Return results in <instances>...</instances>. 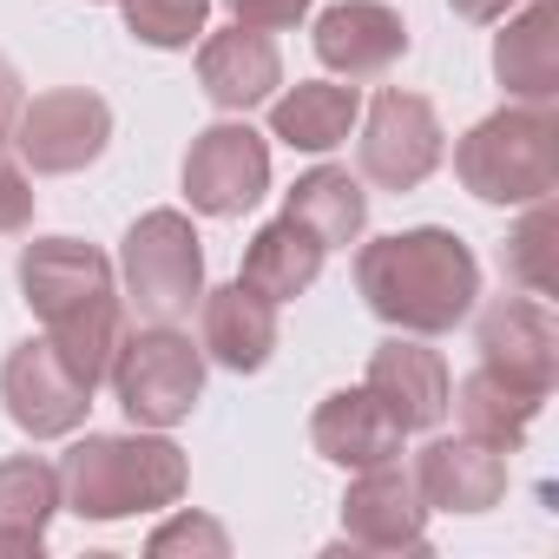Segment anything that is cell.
<instances>
[{
	"mask_svg": "<svg viewBox=\"0 0 559 559\" xmlns=\"http://www.w3.org/2000/svg\"><path fill=\"white\" fill-rule=\"evenodd\" d=\"M21 290L47 323V343L67 356V369L86 389H99L126 343V297H119L112 257L80 237H40L21 250Z\"/></svg>",
	"mask_w": 559,
	"mask_h": 559,
	"instance_id": "1",
	"label": "cell"
},
{
	"mask_svg": "<svg viewBox=\"0 0 559 559\" xmlns=\"http://www.w3.org/2000/svg\"><path fill=\"white\" fill-rule=\"evenodd\" d=\"M356 290L389 330L448 336L454 323H467L480 297V263L454 230L421 224V230H395L356 250Z\"/></svg>",
	"mask_w": 559,
	"mask_h": 559,
	"instance_id": "2",
	"label": "cell"
},
{
	"mask_svg": "<svg viewBox=\"0 0 559 559\" xmlns=\"http://www.w3.org/2000/svg\"><path fill=\"white\" fill-rule=\"evenodd\" d=\"M191 467L165 435H86L60 461V507L80 520H132L178 507Z\"/></svg>",
	"mask_w": 559,
	"mask_h": 559,
	"instance_id": "3",
	"label": "cell"
},
{
	"mask_svg": "<svg viewBox=\"0 0 559 559\" xmlns=\"http://www.w3.org/2000/svg\"><path fill=\"white\" fill-rule=\"evenodd\" d=\"M454 178L480 204H533L559 191V119L552 106H500L454 145Z\"/></svg>",
	"mask_w": 559,
	"mask_h": 559,
	"instance_id": "4",
	"label": "cell"
},
{
	"mask_svg": "<svg viewBox=\"0 0 559 559\" xmlns=\"http://www.w3.org/2000/svg\"><path fill=\"white\" fill-rule=\"evenodd\" d=\"M119 270H126V304L145 323H185L204 297V250L185 211H145L126 230Z\"/></svg>",
	"mask_w": 559,
	"mask_h": 559,
	"instance_id": "5",
	"label": "cell"
},
{
	"mask_svg": "<svg viewBox=\"0 0 559 559\" xmlns=\"http://www.w3.org/2000/svg\"><path fill=\"white\" fill-rule=\"evenodd\" d=\"M106 382L132 428H178L204 395V349H191V336H178V323H152L119 343Z\"/></svg>",
	"mask_w": 559,
	"mask_h": 559,
	"instance_id": "6",
	"label": "cell"
},
{
	"mask_svg": "<svg viewBox=\"0 0 559 559\" xmlns=\"http://www.w3.org/2000/svg\"><path fill=\"white\" fill-rule=\"evenodd\" d=\"M112 139V106L86 86H60V93H40V99H21V119L8 132L14 158L40 178H67V171H86Z\"/></svg>",
	"mask_w": 559,
	"mask_h": 559,
	"instance_id": "7",
	"label": "cell"
},
{
	"mask_svg": "<svg viewBox=\"0 0 559 559\" xmlns=\"http://www.w3.org/2000/svg\"><path fill=\"white\" fill-rule=\"evenodd\" d=\"M474 349H480V369L493 382H507L513 395L539 402L552 395L559 382V323L539 297H500L480 310V330H474Z\"/></svg>",
	"mask_w": 559,
	"mask_h": 559,
	"instance_id": "8",
	"label": "cell"
},
{
	"mask_svg": "<svg viewBox=\"0 0 559 559\" xmlns=\"http://www.w3.org/2000/svg\"><path fill=\"white\" fill-rule=\"evenodd\" d=\"M356 158H362V178H369V185H382V191H415V185L441 165V119H435V106H428L421 93H402V86L376 93V106H369V119H362Z\"/></svg>",
	"mask_w": 559,
	"mask_h": 559,
	"instance_id": "9",
	"label": "cell"
},
{
	"mask_svg": "<svg viewBox=\"0 0 559 559\" xmlns=\"http://www.w3.org/2000/svg\"><path fill=\"white\" fill-rule=\"evenodd\" d=\"M263 191H270V145L243 119L204 126L191 139V152H185V198H191V211L243 217Z\"/></svg>",
	"mask_w": 559,
	"mask_h": 559,
	"instance_id": "10",
	"label": "cell"
},
{
	"mask_svg": "<svg viewBox=\"0 0 559 559\" xmlns=\"http://www.w3.org/2000/svg\"><path fill=\"white\" fill-rule=\"evenodd\" d=\"M0 402H8L14 428L34 435V441H60L86 421L93 408V389L67 369V356L40 336V343H21L0 362Z\"/></svg>",
	"mask_w": 559,
	"mask_h": 559,
	"instance_id": "11",
	"label": "cell"
},
{
	"mask_svg": "<svg viewBox=\"0 0 559 559\" xmlns=\"http://www.w3.org/2000/svg\"><path fill=\"white\" fill-rule=\"evenodd\" d=\"M343 546L362 552H428V507L415 493V474L402 461L356 467L343 493Z\"/></svg>",
	"mask_w": 559,
	"mask_h": 559,
	"instance_id": "12",
	"label": "cell"
},
{
	"mask_svg": "<svg viewBox=\"0 0 559 559\" xmlns=\"http://www.w3.org/2000/svg\"><path fill=\"white\" fill-rule=\"evenodd\" d=\"M415 493L428 513H487L507 493V454L474 435H441L415 454Z\"/></svg>",
	"mask_w": 559,
	"mask_h": 559,
	"instance_id": "13",
	"label": "cell"
},
{
	"mask_svg": "<svg viewBox=\"0 0 559 559\" xmlns=\"http://www.w3.org/2000/svg\"><path fill=\"white\" fill-rule=\"evenodd\" d=\"M408 53V21L389 0H336L317 21V60L343 80H382Z\"/></svg>",
	"mask_w": 559,
	"mask_h": 559,
	"instance_id": "14",
	"label": "cell"
},
{
	"mask_svg": "<svg viewBox=\"0 0 559 559\" xmlns=\"http://www.w3.org/2000/svg\"><path fill=\"white\" fill-rule=\"evenodd\" d=\"M389 415H395V428L402 435H421V428H435L441 415H448V362H441V349H428V343H408V336H389L376 356H369V382H362Z\"/></svg>",
	"mask_w": 559,
	"mask_h": 559,
	"instance_id": "15",
	"label": "cell"
},
{
	"mask_svg": "<svg viewBox=\"0 0 559 559\" xmlns=\"http://www.w3.org/2000/svg\"><path fill=\"white\" fill-rule=\"evenodd\" d=\"M198 86L224 112L270 106V93L284 86V53H276V40L257 34V27H224V34H211L198 47Z\"/></svg>",
	"mask_w": 559,
	"mask_h": 559,
	"instance_id": "16",
	"label": "cell"
},
{
	"mask_svg": "<svg viewBox=\"0 0 559 559\" xmlns=\"http://www.w3.org/2000/svg\"><path fill=\"white\" fill-rule=\"evenodd\" d=\"M310 448L330 467L356 474V467H376V461H402V428H395V415L369 389H336L310 415Z\"/></svg>",
	"mask_w": 559,
	"mask_h": 559,
	"instance_id": "17",
	"label": "cell"
},
{
	"mask_svg": "<svg viewBox=\"0 0 559 559\" xmlns=\"http://www.w3.org/2000/svg\"><path fill=\"white\" fill-rule=\"evenodd\" d=\"M204 310V356L230 376H257L276 349V304L257 297L250 284H224L198 297Z\"/></svg>",
	"mask_w": 559,
	"mask_h": 559,
	"instance_id": "18",
	"label": "cell"
},
{
	"mask_svg": "<svg viewBox=\"0 0 559 559\" xmlns=\"http://www.w3.org/2000/svg\"><path fill=\"white\" fill-rule=\"evenodd\" d=\"M493 80L526 106L559 99V0H533L507 21V34L493 40Z\"/></svg>",
	"mask_w": 559,
	"mask_h": 559,
	"instance_id": "19",
	"label": "cell"
},
{
	"mask_svg": "<svg viewBox=\"0 0 559 559\" xmlns=\"http://www.w3.org/2000/svg\"><path fill=\"white\" fill-rule=\"evenodd\" d=\"M323 257H330L323 237L284 211L276 224H263V230L250 237V250H243V276H237V284H250V290L270 297V304H290V297H304L317 276H323Z\"/></svg>",
	"mask_w": 559,
	"mask_h": 559,
	"instance_id": "20",
	"label": "cell"
},
{
	"mask_svg": "<svg viewBox=\"0 0 559 559\" xmlns=\"http://www.w3.org/2000/svg\"><path fill=\"white\" fill-rule=\"evenodd\" d=\"M356 119H362L356 86H330V80H304L284 99H270V132L290 152H336Z\"/></svg>",
	"mask_w": 559,
	"mask_h": 559,
	"instance_id": "21",
	"label": "cell"
},
{
	"mask_svg": "<svg viewBox=\"0 0 559 559\" xmlns=\"http://www.w3.org/2000/svg\"><path fill=\"white\" fill-rule=\"evenodd\" d=\"M60 513V467L14 454L0 461V552H40Z\"/></svg>",
	"mask_w": 559,
	"mask_h": 559,
	"instance_id": "22",
	"label": "cell"
},
{
	"mask_svg": "<svg viewBox=\"0 0 559 559\" xmlns=\"http://www.w3.org/2000/svg\"><path fill=\"white\" fill-rule=\"evenodd\" d=\"M297 224H310L323 237V250L336 243H356L362 224H369V198H362V178H349L343 165H317L290 185V204H284Z\"/></svg>",
	"mask_w": 559,
	"mask_h": 559,
	"instance_id": "23",
	"label": "cell"
},
{
	"mask_svg": "<svg viewBox=\"0 0 559 559\" xmlns=\"http://www.w3.org/2000/svg\"><path fill=\"white\" fill-rule=\"evenodd\" d=\"M448 408L461 415V435H474V441H487V448H500V454H520V441H526V428H533V415H539V402L513 395V389L493 382L487 369L461 376V389H448Z\"/></svg>",
	"mask_w": 559,
	"mask_h": 559,
	"instance_id": "24",
	"label": "cell"
},
{
	"mask_svg": "<svg viewBox=\"0 0 559 559\" xmlns=\"http://www.w3.org/2000/svg\"><path fill=\"white\" fill-rule=\"evenodd\" d=\"M500 263H507V276H513L526 297H552L559 290V211H552V198H533L526 204V217L513 224Z\"/></svg>",
	"mask_w": 559,
	"mask_h": 559,
	"instance_id": "25",
	"label": "cell"
},
{
	"mask_svg": "<svg viewBox=\"0 0 559 559\" xmlns=\"http://www.w3.org/2000/svg\"><path fill=\"white\" fill-rule=\"evenodd\" d=\"M126 8V34L158 47V53H178L204 34V14H211V0H119Z\"/></svg>",
	"mask_w": 559,
	"mask_h": 559,
	"instance_id": "26",
	"label": "cell"
},
{
	"mask_svg": "<svg viewBox=\"0 0 559 559\" xmlns=\"http://www.w3.org/2000/svg\"><path fill=\"white\" fill-rule=\"evenodd\" d=\"M145 546H152V559H171V552H204V559H224V552H230V533H224L217 520H204V513H178V520H165Z\"/></svg>",
	"mask_w": 559,
	"mask_h": 559,
	"instance_id": "27",
	"label": "cell"
},
{
	"mask_svg": "<svg viewBox=\"0 0 559 559\" xmlns=\"http://www.w3.org/2000/svg\"><path fill=\"white\" fill-rule=\"evenodd\" d=\"M27 224H34V178L8 145H0V237H14Z\"/></svg>",
	"mask_w": 559,
	"mask_h": 559,
	"instance_id": "28",
	"label": "cell"
},
{
	"mask_svg": "<svg viewBox=\"0 0 559 559\" xmlns=\"http://www.w3.org/2000/svg\"><path fill=\"white\" fill-rule=\"evenodd\" d=\"M237 27H257V34H284L310 14V0H224Z\"/></svg>",
	"mask_w": 559,
	"mask_h": 559,
	"instance_id": "29",
	"label": "cell"
},
{
	"mask_svg": "<svg viewBox=\"0 0 559 559\" xmlns=\"http://www.w3.org/2000/svg\"><path fill=\"white\" fill-rule=\"evenodd\" d=\"M14 119H21V73H14L8 60H0V145H8Z\"/></svg>",
	"mask_w": 559,
	"mask_h": 559,
	"instance_id": "30",
	"label": "cell"
},
{
	"mask_svg": "<svg viewBox=\"0 0 559 559\" xmlns=\"http://www.w3.org/2000/svg\"><path fill=\"white\" fill-rule=\"evenodd\" d=\"M448 8H454L461 21H474V27H487V21H507V8H513V0H448Z\"/></svg>",
	"mask_w": 559,
	"mask_h": 559,
	"instance_id": "31",
	"label": "cell"
}]
</instances>
